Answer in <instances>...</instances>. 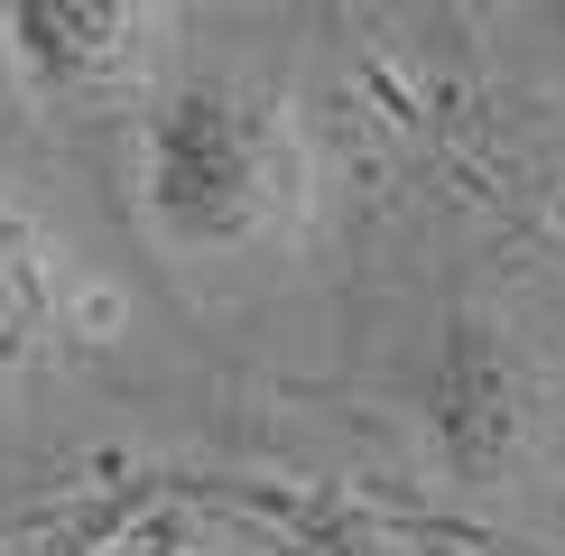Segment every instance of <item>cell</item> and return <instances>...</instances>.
I'll return each mask as SVG.
<instances>
[{"label":"cell","instance_id":"1","mask_svg":"<svg viewBox=\"0 0 565 556\" xmlns=\"http://www.w3.org/2000/svg\"><path fill=\"white\" fill-rule=\"evenodd\" d=\"M130 204L168 260L185 269H250L297 250L316 214V149L288 93L232 65L158 75L130 139Z\"/></svg>","mask_w":565,"mask_h":556},{"label":"cell","instance_id":"2","mask_svg":"<svg viewBox=\"0 0 565 556\" xmlns=\"http://www.w3.org/2000/svg\"><path fill=\"white\" fill-rule=\"evenodd\" d=\"M408 408H417V436H427V463L455 492H501V482H520L537 463V446H547V427H556L547 371H537V353L520 343V324L491 316V307H455L427 334Z\"/></svg>","mask_w":565,"mask_h":556},{"label":"cell","instance_id":"3","mask_svg":"<svg viewBox=\"0 0 565 556\" xmlns=\"http://www.w3.org/2000/svg\"><path fill=\"white\" fill-rule=\"evenodd\" d=\"M168 10L149 0H10L0 10V65L56 121H93L158 93Z\"/></svg>","mask_w":565,"mask_h":556},{"label":"cell","instance_id":"4","mask_svg":"<svg viewBox=\"0 0 565 556\" xmlns=\"http://www.w3.org/2000/svg\"><path fill=\"white\" fill-rule=\"evenodd\" d=\"M65 316H75V269H65V242L46 232V214L0 177V381L38 371L65 343Z\"/></svg>","mask_w":565,"mask_h":556},{"label":"cell","instance_id":"5","mask_svg":"<svg viewBox=\"0 0 565 556\" xmlns=\"http://www.w3.org/2000/svg\"><path fill=\"white\" fill-rule=\"evenodd\" d=\"M547 29H556V46H565V10H547Z\"/></svg>","mask_w":565,"mask_h":556}]
</instances>
